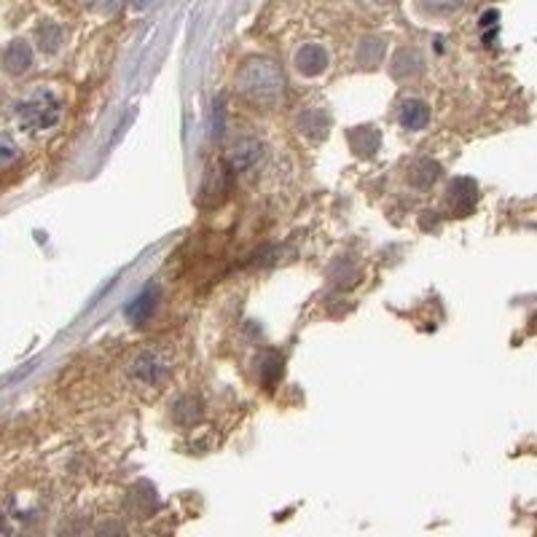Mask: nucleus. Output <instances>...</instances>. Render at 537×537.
I'll return each instance as SVG.
<instances>
[{
    "label": "nucleus",
    "mask_w": 537,
    "mask_h": 537,
    "mask_svg": "<svg viewBox=\"0 0 537 537\" xmlns=\"http://www.w3.org/2000/svg\"><path fill=\"white\" fill-rule=\"evenodd\" d=\"M162 374V368H159V363L151 358H143L140 363H137V376H143V379H148V382H156V376Z\"/></svg>",
    "instance_id": "12"
},
{
    "label": "nucleus",
    "mask_w": 537,
    "mask_h": 537,
    "mask_svg": "<svg viewBox=\"0 0 537 537\" xmlns=\"http://www.w3.org/2000/svg\"><path fill=\"white\" fill-rule=\"evenodd\" d=\"M449 202H452L454 213L457 215L470 213L473 205H476V183L470 178L454 180L452 188H449Z\"/></svg>",
    "instance_id": "5"
},
{
    "label": "nucleus",
    "mask_w": 537,
    "mask_h": 537,
    "mask_svg": "<svg viewBox=\"0 0 537 537\" xmlns=\"http://www.w3.org/2000/svg\"><path fill=\"white\" fill-rule=\"evenodd\" d=\"M3 148H6V151H3V162L11 164L14 162V156H17V151H14V143H11V137H3Z\"/></svg>",
    "instance_id": "14"
},
{
    "label": "nucleus",
    "mask_w": 537,
    "mask_h": 537,
    "mask_svg": "<svg viewBox=\"0 0 537 537\" xmlns=\"http://www.w3.org/2000/svg\"><path fill=\"white\" fill-rule=\"evenodd\" d=\"M430 121V108L422 100H406L401 105L403 129H425Z\"/></svg>",
    "instance_id": "7"
},
{
    "label": "nucleus",
    "mask_w": 537,
    "mask_h": 537,
    "mask_svg": "<svg viewBox=\"0 0 537 537\" xmlns=\"http://www.w3.org/2000/svg\"><path fill=\"white\" fill-rule=\"evenodd\" d=\"M462 3H465V0H422L425 11L438 14V17H449L454 11H460Z\"/></svg>",
    "instance_id": "11"
},
{
    "label": "nucleus",
    "mask_w": 537,
    "mask_h": 537,
    "mask_svg": "<svg viewBox=\"0 0 537 537\" xmlns=\"http://www.w3.org/2000/svg\"><path fill=\"white\" fill-rule=\"evenodd\" d=\"M438 164L435 162H419L414 170H411V183L417 188H430L435 183V178H438Z\"/></svg>",
    "instance_id": "9"
},
{
    "label": "nucleus",
    "mask_w": 537,
    "mask_h": 537,
    "mask_svg": "<svg viewBox=\"0 0 537 537\" xmlns=\"http://www.w3.org/2000/svg\"><path fill=\"white\" fill-rule=\"evenodd\" d=\"M38 38H41V46L46 49V52H57L62 43V27L46 22V25L38 30Z\"/></svg>",
    "instance_id": "10"
},
{
    "label": "nucleus",
    "mask_w": 537,
    "mask_h": 537,
    "mask_svg": "<svg viewBox=\"0 0 537 537\" xmlns=\"http://www.w3.org/2000/svg\"><path fill=\"white\" fill-rule=\"evenodd\" d=\"M121 3H124V0H92L94 9L103 11V14H113V11L119 9Z\"/></svg>",
    "instance_id": "13"
},
{
    "label": "nucleus",
    "mask_w": 537,
    "mask_h": 537,
    "mask_svg": "<svg viewBox=\"0 0 537 537\" xmlns=\"http://www.w3.org/2000/svg\"><path fill=\"white\" fill-rule=\"evenodd\" d=\"M239 89L253 103H277L282 97V73L272 60H250L239 73Z\"/></svg>",
    "instance_id": "1"
},
{
    "label": "nucleus",
    "mask_w": 537,
    "mask_h": 537,
    "mask_svg": "<svg viewBox=\"0 0 537 537\" xmlns=\"http://www.w3.org/2000/svg\"><path fill=\"white\" fill-rule=\"evenodd\" d=\"M3 62H6V70H9L11 76H22V73H27L30 65H33V52H30V46H27L25 41H14L9 49H6Z\"/></svg>",
    "instance_id": "6"
},
{
    "label": "nucleus",
    "mask_w": 537,
    "mask_h": 537,
    "mask_svg": "<svg viewBox=\"0 0 537 537\" xmlns=\"http://www.w3.org/2000/svg\"><path fill=\"white\" fill-rule=\"evenodd\" d=\"M60 97L52 89H35L27 100L17 105L19 127L27 132H41V129H52L60 121Z\"/></svg>",
    "instance_id": "2"
},
{
    "label": "nucleus",
    "mask_w": 537,
    "mask_h": 537,
    "mask_svg": "<svg viewBox=\"0 0 537 537\" xmlns=\"http://www.w3.org/2000/svg\"><path fill=\"white\" fill-rule=\"evenodd\" d=\"M135 6L137 9H145V6H148V0H135Z\"/></svg>",
    "instance_id": "15"
},
{
    "label": "nucleus",
    "mask_w": 537,
    "mask_h": 537,
    "mask_svg": "<svg viewBox=\"0 0 537 537\" xmlns=\"http://www.w3.org/2000/svg\"><path fill=\"white\" fill-rule=\"evenodd\" d=\"M296 68H299L304 76H320V73L328 68V54H325L323 46L309 43V46H304V49L296 54Z\"/></svg>",
    "instance_id": "3"
},
{
    "label": "nucleus",
    "mask_w": 537,
    "mask_h": 537,
    "mask_svg": "<svg viewBox=\"0 0 537 537\" xmlns=\"http://www.w3.org/2000/svg\"><path fill=\"white\" fill-rule=\"evenodd\" d=\"M258 162H261V145H258L256 140H242V143L231 151V164H234V170H237L239 175H248V172L256 170Z\"/></svg>",
    "instance_id": "4"
},
{
    "label": "nucleus",
    "mask_w": 537,
    "mask_h": 537,
    "mask_svg": "<svg viewBox=\"0 0 537 537\" xmlns=\"http://www.w3.org/2000/svg\"><path fill=\"white\" fill-rule=\"evenodd\" d=\"M156 299H159V290L156 288H145L140 296H137L132 304L127 307V317L132 320V323H143L145 317H151V312H154V304Z\"/></svg>",
    "instance_id": "8"
}]
</instances>
